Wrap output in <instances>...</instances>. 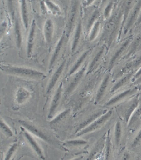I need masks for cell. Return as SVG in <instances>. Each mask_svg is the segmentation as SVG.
<instances>
[{"label":"cell","mask_w":141,"mask_h":160,"mask_svg":"<svg viewBox=\"0 0 141 160\" xmlns=\"http://www.w3.org/2000/svg\"><path fill=\"white\" fill-rule=\"evenodd\" d=\"M54 23L53 20L48 19L46 20L43 28L44 37L47 44H49L52 40L54 32Z\"/></svg>","instance_id":"8"},{"label":"cell","mask_w":141,"mask_h":160,"mask_svg":"<svg viewBox=\"0 0 141 160\" xmlns=\"http://www.w3.org/2000/svg\"><path fill=\"white\" fill-rule=\"evenodd\" d=\"M82 32V23L81 20H80L77 24L75 35H74L73 40H72V46H71V50L72 52H74L77 48L80 39Z\"/></svg>","instance_id":"15"},{"label":"cell","mask_w":141,"mask_h":160,"mask_svg":"<svg viewBox=\"0 0 141 160\" xmlns=\"http://www.w3.org/2000/svg\"><path fill=\"white\" fill-rule=\"evenodd\" d=\"M141 9V1H138L132 8L127 18L124 29V35H126L131 28L134 25V24L136 22Z\"/></svg>","instance_id":"2"},{"label":"cell","mask_w":141,"mask_h":160,"mask_svg":"<svg viewBox=\"0 0 141 160\" xmlns=\"http://www.w3.org/2000/svg\"><path fill=\"white\" fill-rule=\"evenodd\" d=\"M86 143L85 141L81 139H73L67 141V143L71 146H78L82 145Z\"/></svg>","instance_id":"29"},{"label":"cell","mask_w":141,"mask_h":160,"mask_svg":"<svg viewBox=\"0 0 141 160\" xmlns=\"http://www.w3.org/2000/svg\"><path fill=\"white\" fill-rule=\"evenodd\" d=\"M7 27L6 24L5 22H3L1 25V36H2V35L4 33L5 30H6V28Z\"/></svg>","instance_id":"32"},{"label":"cell","mask_w":141,"mask_h":160,"mask_svg":"<svg viewBox=\"0 0 141 160\" xmlns=\"http://www.w3.org/2000/svg\"><path fill=\"white\" fill-rule=\"evenodd\" d=\"M66 62V60H64L61 63L60 65L58 67L56 70L55 72L52 77L50 82H49V85H48V87L47 88V94H49L51 92L53 89L54 88L56 84L58 82L61 75L62 74V72H63V69H64Z\"/></svg>","instance_id":"6"},{"label":"cell","mask_w":141,"mask_h":160,"mask_svg":"<svg viewBox=\"0 0 141 160\" xmlns=\"http://www.w3.org/2000/svg\"><path fill=\"white\" fill-rule=\"evenodd\" d=\"M138 50H141V44H140V45L139 46V48H138Z\"/></svg>","instance_id":"36"},{"label":"cell","mask_w":141,"mask_h":160,"mask_svg":"<svg viewBox=\"0 0 141 160\" xmlns=\"http://www.w3.org/2000/svg\"><path fill=\"white\" fill-rule=\"evenodd\" d=\"M85 70L86 67H84L75 75L73 79L71 81L70 84L68 88L67 89L66 91V93L67 95L70 94V93H72V91H73L76 88L80 81L82 79V77H83Z\"/></svg>","instance_id":"9"},{"label":"cell","mask_w":141,"mask_h":160,"mask_svg":"<svg viewBox=\"0 0 141 160\" xmlns=\"http://www.w3.org/2000/svg\"><path fill=\"white\" fill-rule=\"evenodd\" d=\"M141 24V9L140 10V12H139V16H138V20L136 22V25L138 26Z\"/></svg>","instance_id":"33"},{"label":"cell","mask_w":141,"mask_h":160,"mask_svg":"<svg viewBox=\"0 0 141 160\" xmlns=\"http://www.w3.org/2000/svg\"><path fill=\"white\" fill-rule=\"evenodd\" d=\"M46 7L53 15H59L61 13L60 8L58 5L56 4L51 1H44Z\"/></svg>","instance_id":"22"},{"label":"cell","mask_w":141,"mask_h":160,"mask_svg":"<svg viewBox=\"0 0 141 160\" xmlns=\"http://www.w3.org/2000/svg\"><path fill=\"white\" fill-rule=\"evenodd\" d=\"M63 82H61L58 86L52 100L50 108H49V115H48V118L49 119H51L53 118V115L57 110V108L59 105L60 102L61 98L62 92H63Z\"/></svg>","instance_id":"5"},{"label":"cell","mask_w":141,"mask_h":160,"mask_svg":"<svg viewBox=\"0 0 141 160\" xmlns=\"http://www.w3.org/2000/svg\"><path fill=\"white\" fill-rule=\"evenodd\" d=\"M31 96L30 92L26 89L20 87L18 89L15 96L16 102L19 105H22L27 101Z\"/></svg>","instance_id":"10"},{"label":"cell","mask_w":141,"mask_h":160,"mask_svg":"<svg viewBox=\"0 0 141 160\" xmlns=\"http://www.w3.org/2000/svg\"><path fill=\"white\" fill-rule=\"evenodd\" d=\"M100 22L97 21L91 28V30L90 31V38H89L90 40L91 41H93L97 37L99 30H100Z\"/></svg>","instance_id":"23"},{"label":"cell","mask_w":141,"mask_h":160,"mask_svg":"<svg viewBox=\"0 0 141 160\" xmlns=\"http://www.w3.org/2000/svg\"><path fill=\"white\" fill-rule=\"evenodd\" d=\"M21 12L22 18L25 28L27 29L29 26L28 13L27 5L26 1H21Z\"/></svg>","instance_id":"16"},{"label":"cell","mask_w":141,"mask_h":160,"mask_svg":"<svg viewBox=\"0 0 141 160\" xmlns=\"http://www.w3.org/2000/svg\"><path fill=\"white\" fill-rule=\"evenodd\" d=\"M35 20H33L27 39V54L28 57H30L32 52L34 40H35Z\"/></svg>","instance_id":"12"},{"label":"cell","mask_w":141,"mask_h":160,"mask_svg":"<svg viewBox=\"0 0 141 160\" xmlns=\"http://www.w3.org/2000/svg\"><path fill=\"white\" fill-rule=\"evenodd\" d=\"M131 42V39L129 38L127 39V40L125 41V42H124V43L122 44V45L120 46L119 48H118L117 50L115 52L114 55H113L112 57L110 59V62H109V68L111 69L114 67L115 63H116L117 61L118 60V59L120 58L122 54H123V53L124 52L127 48L129 47L130 45Z\"/></svg>","instance_id":"7"},{"label":"cell","mask_w":141,"mask_h":160,"mask_svg":"<svg viewBox=\"0 0 141 160\" xmlns=\"http://www.w3.org/2000/svg\"><path fill=\"white\" fill-rule=\"evenodd\" d=\"M69 111L70 110H68L63 112L61 113L58 116H57L54 120L52 121L51 122L55 123H56V122H58L60 120H61L63 118L65 117L66 115L67 114L69 113Z\"/></svg>","instance_id":"30"},{"label":"cell","mask_w":141,"mask_h":160,"mask_svg":"<svg viewBox=\"0 0 141 160\" xmlns=\"http://www.w3.org/2000/svg\"><path fill=\"white\" fill-rule=\"evenodd\" d=\"M141 64V55L134 60L129 62L122 68V72H126L130 70L134 69Z\"/></svg>","instance_id":"19"},{"label":"cell","mask_w":141,"mask_h":160,"mask_svg":"<svg viewBox=\"0 0 141 160\" xmlns=\"http://www.w3.org/2000/svg\"><path fill=\"white\" fill-rule=\"evenodd\" d=\"M17 143H14L9 148L8 151L6 153V157H5L4 160H10L12 158V156L16 152L17 148Z\"/></svg>","instance_id":"27"},{"label":"cell","mask_w":141,"mask_h":160,"mask_svg":"<svg viewBox=\"0 0 141 160\" xmlns=\"http://www.w3.org/2000/svg\"><path fill=\"white\" fill-rule=\"evenodd\" d=\"M65 39V33H63V35H62L59 41L57 43V45L56 46L55 49H54V52L52 56L51 59L50 63H49V69L53 67V65L55 63L56 60L58 58V56L60 53L62 47H63V42H64Z\"/></svg>","instance_id":"13"},{"label":"cell","mask_w":141,"mask_h":160,"mask_svg":"<svg viewBox=\"0 0 141 160\" xmlns=\"http://www.w3.org/2000/svg\"><path fill=\"white\" fill-rule=\"evenodd\" d=\"M83 158V157L81 156V157H77V158H73L71 160H82Z\"/></svg>","instance_id":"35"},{"label":"cell","mask_w":141,"mask_h":160,"mask_svg":"<svg viewBox=\"0 0 141 160\" xmlns=\"http://www.w3.org/2000/svg\"><path fill=\"white\" fill-rule=\"evenodd\" d=\"M77 2H75L72 5L71 8L69 18H68V25H67V34L68 36H69L70 34L72 31V28L75 22L76 17L77 13Z\"/></svg>","instance_id":"11"},{"label":"cell","mask_w":141,"mask_h":160,"mask_svg":"<svg viewBox=\"0 0 141 160\" xmlns=\"http://www.w3.org/2000/svg\"><path fill=\"white\" fill-rule=\"evenodd\" d=\"M15 36L16 38V44L18 48H20L22 43V36L21 31V28L20 23L17 18H16L15 21Z\"/></svg>","instance_id":"18"},{"label":"cell","mask_w":141,"mask_h":160,"mask_svg":"<svg viewBox=\"0 0 141 160\" xmlns=\"http://www.w3.org/2000/svg\"><path fill=\"white\" fill-rule=\"evenodd\" d=\"M105 48L104 47H101V49L99 50L98 52L96 53L95 57H94V59H93L92 62L90 63V66L89 67V72H91L93 69H94L95 66L96 65L97 63H98L100 59L102 58L103 55L105 53Z\"/></svg>","instance_id":"20"},{"label":"cell","mask_w":141,"mask_h":160,"mask_svg":"<svg viewBox=\"0 0 141 160\" xmlns=\"http://www.w3.org/2000/svg\"><path fill=\"white\" fill-rule=\"evenodd\" d=\"M90 50L86 51L77 59V62L74 65L70 71L69 73H68V75L71 76V75L73 74L78 69V68L80 67L81 65L82 64V63H83V62H84V61L85 60V59L88 56L89 54H90Z\"/></svg>","instance_id":"17"},{"label":"cell","mask_w":141,"mask_h":160,"mask_svg":"<svg viewBox=\"0 0 141 160\" xmlns=\"http://www.w3.org/2000/svg\"><path fill=\"white\" fill-rule=\"evenodd\" d=\"M134 2L133 1H128L124 2L123 25H124V24H125L127 18H128L132 8L134 6Z\"/></svg>","instance_id":"21"},{"label":"cell","mask_w":141,"mask_h":160,"mask_svg":"<svg viewBox=\"0 0 141 160\" xmlns=\"http://www.w3.org/2000/svg\"><path fill=\"white\" fill-rule=\"evenodd\" d=\"M0 124H1V130L5 135L8 137L13 136V132H12L11 128L6 124V122L2 120V119H1Z\"/></svg>","instance_id":"24"},{"label":"cell","mask_w":141,"mask_h":160,"mask_svg":"<svg viewBox=\"0 0 141 160\" xmlns=\"http://www.w3.org/2000/svg\"><path fill=\"white\" fill-rule=\"evenodd\" d=\"M139 81V82H140L141 81V77L140 78H139V81Z\"/></svg>","instance_id":"37"},{"label":"cell","mask_w":141,"mask_h":160,"mask_svg":"<svg viewBox=\"0 0 141 160\" xmlns=\"http://www.w3.org/2000/svg\"><path fill=\"white\" fill-rule=\"evenodd\" d=\"M116 20L111 19L107 22L105 24V30L109 32L114 33L117 28Z\"/></svg>","instance_id":"26"},{"label":"cell","mask_w":141,"mask_h":160,"mask_svg":"<svg viewBox=\"0 0 141 160\" xmlns=\"http://www.w3.org/2000/svg\"><path fill=\"white\" fill-rule=\"evenodd\" d=\"M99 15H100V12H99L98 10H95V11H94V12L91 15V18H90L88 24H87V31H89L91 30L94 24L97 21L96 20H97L98 18L99 17Z\"/></svg>","instance_id":"25"},{"label":"cell","mask_w":141,"mask_h":160,"mask_svg":"<svg viewBox=\"0 0 141 160\" xmlns=\"http://www.w3.org/2000/svg\"><path fill=\"white\" fill-rule=\"evenodd\" d=\"M141 75V68L139 70V71H138V72H137L136 74H135V77H140Z\"/></svg>","instance_id":"34"},{"label":"cell","mask_w":141,"mask_h":160,"mask_svg":"<svg viewBox=\"0 0 141 160\" xmlns=\"http://www.w3.org/2000/svg\"><path fill=\"white\" fill-rule=\"evenodd\" d=\"M112 7V4L110 3L108 5L105 9V16L106 18L109 17L110 15V11H111Z\"/></svg>","instance_id":"31"},{"label":"cell","mask_w":141,"mask_h":160,"mask_svg":"<svg viewBox=\"0 0 141 160\" xmlns=\"http://www.w3.org/2000/svg\"><path fill=\"white\" fill-rule=\"evenodd\" d=\"M132 75H133V73H128V74L126 75L125 77H124L122 79L120 80V81L118 82V83L117 84L115 85V87H114V90L120 87V86H122L127 81H128V80L131 78V77Z\"/></svg>","instance_id":"28"},{"label":"cell","mask_w":141,"mask_h":160,"mask_svg":"<svg viewBox=\"0 0 141 160\" xmlns=\"http://www.w3.org/2000/svg\"><path fill=\"white\" fill-rule=\"evenodd\" d=\"M1 70L8 74L35 80H43L46 76L43 72L33 68L10 65L1 64Z\"/></svg>","instance_id":"1"},{"label":"cell","mask_w":141,"mask_h":160,"mask_svg":"<svg viewBox=\"0 0 141 160\" xmlns=\"http://www.w3.org/2000/svg\"><path fill=\"white\" fill-rule=\"evenodd\" d=\"M21 129L22 131L25 139H26L29 145L31 146L34 152L36 153V154L37 155L38 157L41 159L44 160L45 157H44L42 149L39 145V143L33 137L32 134H30L29 132L26 130L22 127H21Z\"/></svg>","instance_id":"4"},{"label":"cell","mask_w":141,"mask_h":160,"mask_svg":"<svg viewBox=\"0 0 141 160\" xmlns=\"http://www.w3.org/2000/svg\"><path fill=\"white\" fill-rule=\"evenodd\" d=\"M141 44V32L135 37L134 40L130 43L128 48V51L124 56V58L128 59L130 56L133 54L136 50Z\"/></svg>","instance_id":"14"},{"label":"cell","mask_w":141,"mask_h":160,"mask_svg":"<svg viewBox=\"0 0 141 160\" xmlns=\"http://www.w3.org/2000/svg\"><path fill=\"white\" fill-rule=\"evenodd\" d=\"M19 122L23 128H25L32 135L35 136L47 142H51L48 137L40 129L34 124L25 120H20Z\"/></svg>","instance_id":"3"}]
</instances>
